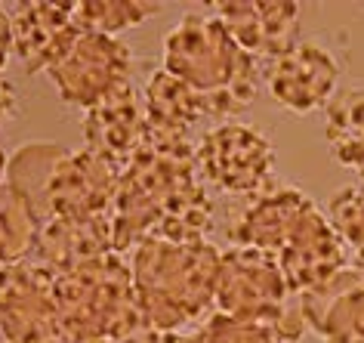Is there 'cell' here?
<instances>
[{"instance_id": "obj_4", "label": "cell", "mask_w": 364, "mask_h": 343, "mask_svg": "<svg viewBox=\"0 0 364 343\" xmlns=\"http://www.w3.org/2000/svg\"><path fill=\"white\" fill-rule=\"evenodd\" d=\"M223 254L207 241L149 238L133 254L136 303L154 331H176L216 306Z\"/></svg>"}, {"instance_id": "obj_26", "label": "cell", "mask_w": 364, "mask_h": 343, "mask_svg": "<svg viewBox=\"0 0 364 343\" xmlns=\"http://www.w3.org/2000/svg\"><path fill=\"white\" fill-rule=\"evenodd\" d=\"M4 176H6V158H4V152H0V183H4Z\"/></svg>"}, {"instance_id": "obj_12", "label": "cell", "mask_w": 364, "mask_h": 343, "mask_svg": "<svg viewBox=\"0 0 364 343\" xmlns=\"http://www.w3.org/2000/svg\"><path fill=\"white\" fill-rule=\"evenodd\" d=\"M216 19L257 62H272L296 43L299 6L296 4H213Z\"/></svg>"}, {"instance_id": "obj_18", "label": "cell", "mask_w": 364, "mask_h": 343, "mask_svg": "<svg viewBox=\"0 0 364 343\" xmlns=\"http://www.w3.org/2000/svg\"><path fill=\"white\" fill-rule=\"evenodd\" d=\"M38 232L41 223L28 201L16 189L0 183V266L28 260L34 241H38Z\"/></svg>"}, {"instance_id": "obj_13", "label": "cell", "mask_w": 364, "mask_h": 343, "mask_svg": "<svg viewBox=\"0 0 364 343\" xmlns=\"http://www.w3.org/2000/svg\"><path fill=\"white\" fill-rule=\"evenodd\" d=\"M303 315L327 343H364V273L346 266L331 282L303 294Z\"/></svg>"}, {"instance_id": "obj_8", "label": "cell", "mask_w": 364, "mask_h": 343, "mask_svg": "<svg viewBox=\"0 0 364 343\" xmlns=\"http://www.w3.org/2000/svg\"><path fill=\"white\" fill-rule=\"evenodd\" d=\"M130 71L133 56L127 43L108 34L80 31L50 65L47 75L65 102L93 108L96 102L130 84Z\"/></svg>"}, {"instance_id": "obj_5", "label": "cell", "mask_w": 364, "mask_h": 343, "mask_svg": "<svg viewBox=\"0 0 364 343\" xmlns=\"http://www.w3.org/2000/svg\"><path fill=\"white\" fill-rule=\"evenodd\" d=\"M216 310L235 322L253 324L278 343H294L306 331L303 297L262 250L229 248L220 263Z\"/></svg>"}, {"instance_id": "obj_10", "label": "cell", "mask_w": 364, "mask_h": 343, "mask_svg": "<svg viewBox=\"0 0 364 343\" xmlns=\"http://www.w3.org/2000/svg\"><path fill=\"white\" fill-rule=\"evenodd\" d=\"M262 84L272 102L287 112L306 115L315 108H327V102L336 96L340 65L333 53L318 41H296L290 50L262 65Z\"/></svg>"}, {"instance_id": "obj_2", "label": "cell", "mask_w": 364, "mask_h": 343, "mask_svg": "<svg viewBox=\"0 0 364 343\" xmlns=\"http://www.w3.org/2000/svg\"><path fill=\"white\" fill-rule=\"evenodd\" d=\"M235 248H253L281 266L290 287L303 297L349 266L343 238L306 192L272 186L247 198L229 226Z\"/></svg>"}, {"instance_id": "obj_21", "label": "cell", "mask_w": 364, "mask_h": 343, "mask_svg": "<svg viewBox=\"0 0 364 343\" xmlns=\"http://www.w3.org/2000/svg\"><path fill=\"white\" fill-rule=\"evenodd\" d=\"M188 343H278V340L269 337L266 331L253 328V324L235 322L229 315L216 312L207 315V322L195 334H188Z\"/></svg>"}, {"instance_id": "obj_22", "label": "cell", "mask_w": 364, "mask_h": 343, "mask_svg": "<svg viewBox=\"0 0 364 343\" xmlns=\"http://www.w3.org/2000/svg\"><path fill=\"white\" fill-rule=\"evenodd\" d=\"M16 90H13V84L4 78V71H0V124L4 121H10L13 115H16Z\"/></svg>"}, {"instance_id": "obj_17", "label": "cell", "mask_w": 364, "mask_h": 343, "mask_svg": "<svg viewBox=\"0 0 364 343\" xmlns=\"http://www.w3.org/2000/svg\"><path fill=\"white\" fill-rule=\"evenodd\" d=\"M324 139L343 167L364 174V84L336 90L327 102Z\"/></svg>"}, {"instance_id": "obj_1", "label": "cell", "mask_w": 364, "mask_h": 343, "mask_svg": "<svg viewBox=\"0 0 364 343\" xmlns=\"http://www.w3.org/2000/svg\"><path fill=\"white\" fill-rule=\"evenodd\" d=\"M195 146L198 142L149 139L127 164L112 211L117 254L139 248L149 238H207L213 229V201L198 176Z\"/></svg>"}, {"instance_id": "obj_16", "label": "cell", "mask_w": 364, "mask_h": 343, "mask_svg": "<svg viewBox=\"0 0 364 343\" xmlns=\"http://www.w3.org/2000/svg\"><path fill=\"white\" fill-rule=\"evenodd\" d=\"M145 118H149V139L192 142V127L210 115L201 93L161 68L145 87Z\"/></svg>"}, {"instance_id": "obj_3", "label": "cell", "mask_w": 364, "mask_h": 343, "mask_svg": "<svg viewBox=\"0 0 364 343\" xmlns=\"http://www.w3.org/2000/svg\"><path fill=\"white\" fill-rule=\"evenodd\" d=\"M164 71L204 96L210 118H235L253 105L262 62L238 47L216 16L186 13L164 38Z\"/></svg>"}, {"instance_id": "obj_15", "label": "cell", "mask_w": 364, "mask_h": 343, "mask_svg": "<svg viewBox=\"0 0 364 343\" xmlns=\"http://www.w3.org/2000/svg\"><path fill=\"white\" fill-rule=\"evenodd\" d=\"M112 250H114L112 216H102V220H50L41 226L31 260L56 278L90 263V260L112 254Z\"/></svg>"}, {"instance_id": "obj_27", "label": "cell", "mask_w": 364, "mask_h": 343, "mask_svg": "<svg viewBox=\"0 0 364 343\" xmlns=\"http://www.w3.org/2000/svg\"><path fill=\"white\" fill-rule=\"evenodd\" d=\"M358 176H361V183H364V174H358Z\"/></svg>"}, {"instance_id": "obj_6", "label": "cell", "mask_w": 364, "mask_h": 343, "mask_svg": "<svg viewBox=\"0 0 364 343\" xmlns=\"http://www.w3.org/2000/svg\"><path fill=\"white\" fill-rule=\"evenodd\" d=\"M121 176L124 170L93 149H62L28 204L41 226L50 220H102L114 211Z\"/></svg>"}, {"instance_id": "obj_23", "label": "cell", "mask_w": 364, "mask_h": 343, "mask_svg": "<svg viewBox=\"0 0 364 343\" xmlns=\"http://www.w3.org/2000/svg\"><path fill=\"white\" fill-rule=\"evenodd\" d=\"M151 343H188V337H182L176 331H154Z\"/></svg>"}, {"instance_id": "obj_7", "label": "cell", "mask_w": 364, "mask_h": 343, "mask_svg": "<svg viewBox=\"0 0 364 343\" xmlns=\"http://www.w3.org/2000/svg\"><path fill=\"white\" fill-rule=\"evenodd\" d=\"M195 167L204 186L253 198L275 186V149L250 124L225 121L195 146Z\"/></svg>"}, {"instance_id": "obj_25", "label": "cell", "mask_w": 364, "mask_h": 343, "mask_svg": "<svg viewBox=\"0 0 364 343\" xmlns=\"http://www.w3.org/2000/svg\"><path fill=\"white\" fill-rule=\"evenodd\" d=\"M355 269H361V273H364V248L361 250H355V263H352Z\"/></svg>"}, {"instance_id": "obj_9", "label": "cell", "mask_w": 364, "mask_h": 343, "mask_svg": "<svg viewBox=\"0 0 364 343\" xmlns=\"http://www.w3.org/2000/svg\"><path fill=\"white\" fill-rule=\"evenodd\" d=\"M56 331V278L31 257L0 266V334L4 340L53 343Z\"/></svg>"}, {"instance_id": "obj_20", "label": "cell", "mask_w": 364, "mask_h": 343, "mask_svg": "<svg viewBox=\"0 0 364 343\" xmlns=\"http://www.w3.org/2000/svg\"><path fill=\"white\" fill-rule=\"evenodd\" d=\"M327 220L352 250L364 248V183L340 189L327 204Z\"/></svg>"}, {"instance_id": "obj_14", "label": "cell", "mask_w": 364, "mask_h": 343, "mask_svg": "<svg viewBox=\"0 0 364 343\" xmlns=\"http://www.w3.org/2000/svg\"><path fill=\"white\" fill-rule=\"evenodd\" d=\"M10 22L13 50L28 75L50 71L53 62L80 34L71 4H16Z\"/></svg>"}, {"instance_id": "obj_24", "label": "cell", "mask_w": 364, "mask_h": 343, "mask_svg": "<svg viewBox=\"0 0 364 343\" xmlns=\"http://www.w3.org/2000/svg\"><path fill=\"white\" fill-rule=\"evenodd\" d=\"M53 343H114V340L112 337H62V334H56Z\"/></svg>"}, {"instance_id": "obj_19", "label": "cell", "mask_w": 364, "mask_h": 343, "mask_svg": "<svg viewBox=\"0 0 364 343\" xmlns=\"http://www.w3.org/2000/svg\"><path fill=\"white\" fill-rule=\"evenodd\" d=\"M75 22L80 31H96V34H117L133 25H142L151 13H158V4H124V0H105V4H71Z\"/></svg>"}, {"instance_id": "obj_11", "label": "cell", "mask_w": 364, "mask_h": 343, "mask_svg": "<svg viewBox=\"0 0 364 343\" xmlns=\"http://www.w3.org/2000/svg\"><path fill=\"white\" fill-rule=\"evenodd\" d=\"M84 137L90 149L114 167L127 170V164L139 155L149 142V118H145V99L127 84L93 108H87Z\"/></svg>"}]
</instances>
